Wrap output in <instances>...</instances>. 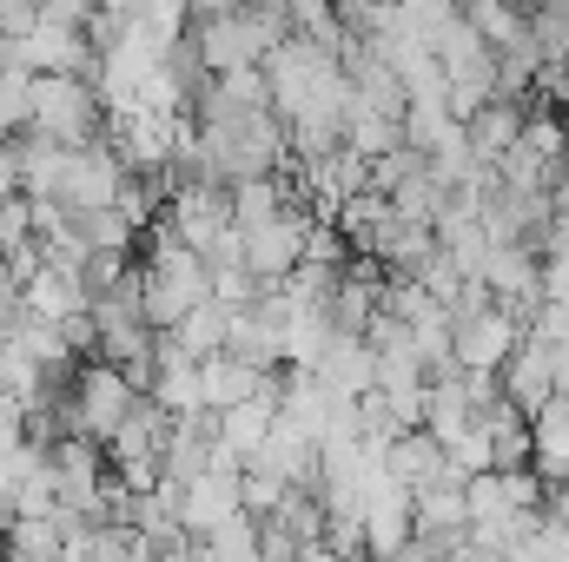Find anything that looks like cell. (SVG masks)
Instances as JSON below:
<instances>
[{
    "label": "cell",
    "instance_id": "obj_31",
    "mask_svg": "<svg viewBox=\"0 0 569 562\" xmlns=\"http://www.w3.org/2000/svg\"><path fill=\"white\" fill-rule=\"evenodd\" d=\"M563 172H569V113H563Z\"/></svg>",
    "mask_w": 569,
    "mask_h": 562
},
{
    "label": "cell",
    "instance_id": "obj_32",
    "mask_svg": "<svg viewBox=\"0 0 569 562\" xmlns=\"http://www.w3.org/2000/svg\"><path fill=\"white\" fill-rule=\"evenodd\" d=\"M523 7H537V0H523Z\"/></svg>",
    "mask_w": 569,
    "mask_h": 562
},
{
    "label": "cell",
    "instance_id": "obj_19",
    "mask_svg": "<svg viewBox=\"0 0 569 562\" xmlns=\"http://www.w3.org/2000/svg\"><path fill=\"white\" fill-rule=\"evenodd\" d=\"M232 358L259 364V371H279L284 364V324H272L266 311H232V338H226Z\"/></svg>",
    "mask_w": 569,
    "mask_h": 562
},
{
    "label": "cell",
    "instance_id": "obj_7",
    "mask_svg": "<svg viewBox=\"0 0 569 562\" xmlns=\"http://www.w3.org/2000/svg\"><path fill=\"white\" fill-rule=\"evenodd\" d=\"M13 60L33 73H93L100 67L87 27H60V20H33L27 33H13Z\"/></svg>",
    "mask_w": 569,
    "mask_h": 562
},
{
    "label": "cell",
    "instance_id": "obj_20",
    "mask_svg": "<svg viewBox=\"0 0 569 562\" xmlns=\"http://www.w3.org/2000/svg\"><path fill=\"white\" fill-rule=\"evenodd\" d=\"M331 311L325 304H298L291 318H284V364H318L325 358V344H331Z\"/></svg>",
    "mask_w": 569,
    "mask_h": 562
},
{
    "label": "cell",
    "instance_id": "obj_2",
    "mask_svg": "<svg viewBox=\"0 0 569 562\" xmlns=\"http://www.w3.org/2000/svg\"><path fill=\"white\" fill-rule=\"evenodd\" d=\"M140 298L159 331H179V318L199 298H212V265L199 259V245H186L166 225H152V245H146V265H140Z\"/></svg>",
    "mask_w": 569,
    "mask_h": 562
},
{
    "label": "cell",
    "instance_id": "obj_15",
    "mask_svg": "<svg viewBox=\"0 0 569 562\" xmlns=\"http://www.w3.org/2000/svg\"><path fill=\"white\" fill-rule=\"evenodd\" d=\"M530 436H537L530 463L543 470V483H563L569 476V391H550V398L530 411Z\"/></svg>",
    "mask_w": 569,
    "mask_h": 562
},
{
    "label": "cell",
    "instance_id": "obj_5",
    "mask_svg": "<svg viewBox=\"0 0 569 562\" xmlns=\"http://www.w3.org/2000/svg\"><path fill=\"white\" fill-rule=\"evenodd\" d=\"M517 344H523V318H517L503 298H490V304H477V311H457V364H470V371H503Z\"/></svg>",
    "mask_w": 569,
    "mask_h": 562
},
{
    "label": "cell",
    "instance_id": "obj_9",
    "mask_svg": "<svg viewBox=\"0 0 569 562\" xmlns=\"http://www.w3.org/2000/svg\"><path fill=\"white\" fill-rule=\"evenodd\" d=\"M246 510V470H199L192 483H179V516H186V530L192 536H206V530H219L226 516H239Z\"/></svg>",
    "mask_w": 569,
    "mask_h": 562
},
{
    "label": "cell",
    "instance_id": "obj_3",
    "mask_svg": "<svg viewBox=\"0 0 569 562\" xmlns=\"http://www.w3.org/2000/svg\"><path fill=\"white\" fill-rule=\"evenodd\" d=\"M27 133H47L60 145H93L107 133V107L87 73H33V120Z\"/></svg>",
    "mask_w": 569,
    "mask_h": 562
},
{
    "label": "cell",
    "instance_id": "obj_12",
    "mask_svg": "<svg viewBox=\"0 0 569 562\" xmlns=\"http://www.w3.org/2000/svg\"><path fill=\"white\" fill-rule=\"evenodd\" d=\"M391 470H398L411 490H430V483H450V476H463V470L450 463L443 436H437V430H425V423H411V430H398V436H391Z\"/></svg>",
    "mask_w": 569,
    "mask_h": 562
},
{
    "label": "cell",
    "instance_id": "obj_21",
    "mask_svg": "<svg viewBox=\"0 0 569 562\" xmlns=\"http://www.w3.org/2000/svg\"><path fill=\"white\" fill-rule=\"evenodd\" d=\"M179 338H186L199 358L226 351V338H232V304H219V298H199V304L179 318Z\"/></svg>",
    "mask_w": 569,
    "mask_h": 562
},
{
    "label": "cell",
    "instance_id": "obj_24",
    "mask_svg": "<svg viewBox=\"0 0 569 562\" xmlns=\"http://www.w3.org/2000/svg\"><path fill=\"white\" fill-rule=\"evenodd\" d=\"M7 550L13 556H67V530L53 516H7Z\"/></svg>",
    "mask_w": 569,
    "mask_h": 562
},
{
    "label": "cell",
    "instance_id": "obj_4",
    "mask_svg": "<svg viewBox=\"0 0 569 562\" xmlns=\"http://www.w3.org/2000/svg\"><path fill=\"white\" fill-rule=\"evenodd\" d=\"M133 398H140L133 378H127L113 358H100V364L73 371V391H67L60 404H67V423H73L80 436H100V443H107V436L120 430V418L133 411Z\"/></svg>",
    "mask_w": 569,
    "mask_h": 562
},
{
    "label": "cell",
    "instance_id": "obj_17",
    "mask_svg": "<svg viewBox=\"0 0 569 562\" xmlns=\"http://www.w3.org/2000/svg\"><path fill=\"white\" fill-rule=\"evenodd\" d=\"M199 371H206V411H226V404L252 398V391L272 378V371H259V364H246V358H232V351L199 358Z\"/></svg>",
    "mask_w": 569,
    "mask_h": 562
},
{
    "label": "cell",
    "instance_id": "obj_28",
    "mask_svg": "<svg viewBox=\"0 0 569 562\" xmlns=\"http://www.w3.org/2000/svg\"><path fill=\"white\" fill-rule=\"evenodd\" d=\"M100 0H40V20H60V27H87Z\"/></svg>",
    "mask_w": 569,
    "mask_h": 562
},
{
    "label": "cell",
    "instance_id": "obj_13",
    "mask_svg": "<svg viewBox=\"0 0 569 562\" xmlns=\"http://www.w3.org/2000/svg\"><path fill=\"white\" fill-rule=\"evenodd\" d=\"M20 291H27V311L60 318V324H67L73 311H87V304H93V284H87V272H80V265H53V259H47L33 279L20 284Z\"/></svg>",
    "mask_w": 569,
    "mask_h": 562
},
{
    "label": "cell",
    "instance_id": "obj_6",
    "mask_svg": "<svg viewBox=\"0 0 569 562\" xmlns=\"http://www.w3.org/2000/svg\"><path fill=\"white\" fill-rule=\"evenodd\" d=\"M226 219H232L226 179H179V185L166 192V212H159V225H166L172 239H186V245H206Z\"/></svg>",
    "mask_w": 569,
    "mask_h": 562
},
{
    "label": "cell",
    "instance_id": "obj_14",
    "mask_svg": "<svg viewBox=\"0 0 569 562\" xmlns=\"http://www.w3.org/2000/svg\"><path fill=\"white\" fill-rule=\"evenodd\" d=\"M279 398H284V384H279V378H266L252 398H239V404L212 411V418H219V436H226L232 450H246V456H252V450L266 443V430L279 423Z\"/></svg>",
    "mask_w": 569,
    "mask_h": 562
},
{
    "label": "cell",
    "instance_id": "obj_30",
    "mask_svg": "<svg viewBox=\"0 0 569 562\" xmlns=\"http://www.w3.org/2000/svg\"><path fill=\"white\" fill-rule=\"evenodd\" d=\"M100 7H113V13H140L146 0H100Z\"/></svg>",
    "mask_w": 569,
    "mask_h": 562
},
{
    "label": "cell",
    "instance_id": "obj_11",
    "mask_svg": "<svg viewBox=\"0 0 569 562\" xmlns=\"http://www.w3.org/2000/svg\"><path fill=\"white\" fill-rule=\"evenodd\" d=\"M331 391H351V398H365L371 384H378V344L365 338V331H331V344H325V358L311 364Z\"/></svg>",
    "mask_w": 569,
    "mask_h": 562
},
{
    "label": "cell",
    "instance_id": "obj_22",
    "mask_svg": "<svg viewBox=\"0 0 569 562\" xmlns=\"http://www.w3.org/2000/svg\"><path fill=\"white\" fill-rule=\"evenodd\" d=\"M33 120V67L0 60V133H27Z\"/></svg>",
    "mask_w": 569,
    "mask_h": 562
},
{
    "label": "cell",
    "instance_id": "obj_25",
    "mask_svg": "<svg viewBox=\"0 0 569 562\" xmlns=\"http://www.w3.org/2000/svg\"><path fill=\"white\" fill-rule=\"evenodd\" d=\"M199 259L212 265V272H232V265H246V225L239 219H226L206 245H199Z\"/></svg>",
    "mask_w": 569,
    "mask_h": 562
},
{
    "label": "cell",
    "instance_id": "obj_26",
    "mask_svg": "<svg viewBox=\"0 0 569 562\" xmlns=\"http://www.w3.org/2000/svg\"><path fill=\"white\" fill-rule=\"evenodd\" d=\"M284 496H291V483L266 476V470H246V510H252V516H272Z\"/></svg>",
    "mask_w": 569,
    "mask_h": 562
},
{
    "label": "cell",
    "instance_id": "obj_1",
    "mask_svg": "<svg viewBox=\"0 0 569 562\" xmlns=\"http://www.w3.org/2000/svg\"><path fill=\"white\" fill-rule=\"evenodd\" d=\"M266 73H272V107L284 127H345L351 73H345L338 47L311 40V33H284L266 53Z\"/></svg>",
    "mask_w": 569,
    "mask_h": 562
},
{
    "label": "cell",
    "instance_id": "obj_27",
    "mask_svg": "<svg viewBox=\"0 0 569 562\" xmlns=\"http://www.w3.org/2000/svg\"><path fill=\"white\" fill-rule=\"evenodd\" d=\"M80 272H87V284H93V298H100V291H113V284L127 279V252H100V245H93Z\"/></svg>",
    "mask_w": 569,
    "mask_h": 562
},
{
    "label": "cell",
    "instance_id": "obj_29",
    "mask_svg": "<svg viewBox=\"0 0 569 562\" xmlns=\"http://www.w3.org/2000/svg\"><path fill=\"white\" fill-rule=\"evenodd\" d=\"M13 192H27L20 185V140L0 133V199H13Z\"/></svg>",
    "mask_w": 569,
    "mask_h": 562
},
{
    "label": "cell",
    "instance_id": "obj_8",
    "mask_svg": "<svg viewBox=\"0 0 569 562\" xmlns=\"http://www.w3.org/2000/svg\"><path fill=\"white\" fill-rule=\"evenodd\" d=\"M411 536H418V490L405 476H385L365 496V543H371V556H405Z\"/></svg>",
    "mask_w": 569,
    "mask_h": 562
},
{
    "label": "cell",
    "instance_id": "obj_16",
    "mask_svg": "<svg viewBox=\"0 0 569 562\" xmlns=\"http://www.w3.org/2000/svg\"><path fill=\"white\" fill-rule=\"evenodd\" d=\"M523 120H530V107H523V100H510V93H497L483 113H470V120H463V127H470V152H477L483 165H497L510 145L523 140Z\"/></svg>",
    "mask_w": 569,
    "mask_h": 562
},
{
    "label": "cell",
    "instance_id": "obj_23",
    "mask_svg": "<svg viewBox=\"0 0 569 562\" xmlns=\"http://www.w3.org/2000/svg\"><path fill=\"white\" fill-rule=\"evenodd\" d=\"M199 550H206V556H232V562L266 556V543H259V516H252V510L226 516L219 530H206V536H199Z\"/></svg>",
    "mask_w": 569,
    "mask_h": 562
},
{
    "label": "cell",
    "instance_id": "obj_18",
    "mask_svg": "<svg viewBox=\"0 0 569 562\" xmlns=\"http://www.w3.org/2000/svg\"><path fill=\"white\" fill-rule=\"evenodd\" d=\"M550 391H563V384H557V371H550V358H543L537 344H517V351H510V364H503V398H510L517 411H537Z\"/></svg>",
    "mask_w": 569,
    "mask_h": 562
},
{
    "label": "cell",
    "instance_id": "obj_10",
    "mask_svg": "<svg viewBox=\"0 0 569 562\" xmlns=\"http://www.w3.org/2000/svg\"><path fill=\"white\" fill-rule=\"evenodd\" d=\"M246 470H266V476H279L291 490H318V436L279 418L266 430V443L246 456Z\"/></svg>",
    "mask_w": 569,
    "mask_h": 562
}]
</instances>
